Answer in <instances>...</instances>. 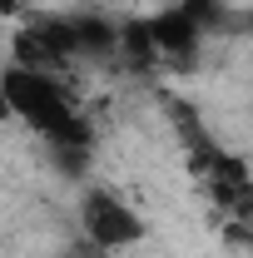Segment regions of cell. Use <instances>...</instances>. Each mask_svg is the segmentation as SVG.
I'll return each mask as SVG.
<instances>
[{"mask_svg": "<svg viewBox=\"0 0 253 258\" xmlns=\"http://www.w3.org/2000/svg\"><path fill=\"white\" fill-rule=\"evenodd\" d=\"M0 80H5V95H10V109H15V124H25L60 159H85L90 154V144H95L90 114H85L80 95L65 85L60 70L10 60L0 70Z\"/></svg>", "mask_w": 253, "mask_h": 258, "instance_id": "6da1fadb", "label": "cell"}, {"mask_svg": "<svg viewBox=\"0 0 253 258\" xmlns=\"http://www.w3.org/2000/svg\"><path fill=\"white\" fill-rule=\"evenodd\" d=\"M75 219H80V238L90 243V253H129L149 238L144 214L134 209V199L114 189V184H85L80 204H75Z\"/></svg>", "mask_w": 253, "mask_h": 258, "instance_id": "7a4b0ae2", "label": "cell"}, {"mask_svg": "<svg viewBox=\"0 0 253 258\" xmlns=\"http://www.w3.org/2000/svg\"><path fill=\"white\" fill-rule=\"evenodd\" d=\"M0 124H15V109H10V95H5V80H0Z\"/></svg>", "mask_w": 253, "mask_h": 258, "instance_id": "3957f363", "label": "cell"}, {"mask_svg": "<svg viewBox=\"0 0 253 258\" xmlns=\"http://www.w3.org/2000/svg\"><path fill=\"white\" fill-rule=\"evenodd\" d=\"M0 5H5V10H15V5H30V0H0Z\"/></svg>", "mask_w": 253, "mask_h": 258, "instance_id": "277c9868", "label": "cell"}, {"mask_svg": "<svg viewBox=\"0 0 253 258\" xmlns=\"http://www.w3.org/2000/svg\"><path fill=\"white\" fill-rule=\"evenodd\" d=\"M90 258H114V253H90Z\"/></svg>", "mask_w": 253, "mask_h": 258, "instance_id": "5b68a950", "label": "cell"}, {"mask_svg": "<svg viewBox=\"0 0 253 258\" xmlns=\"http://www.w3.org/2000/svg\"><path fill=\"white\" fill-rule=\"evenodd\" d=\"M243 25H248V30H253V15H248V20H243Z\"/></svg>", "mask_w": 253, "mask_h": 258, "instance_id": "8992f818", "label": "cell"}]
</instances>
